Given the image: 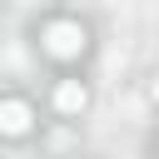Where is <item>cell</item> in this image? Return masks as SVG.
<instances>
[{"instance_id": "obj_1", "label": "cell", "mask_w": 159, "mask_h": 159, "mask_svg": "<svg viewBox=\"0 0 159 159\" xmlns=\"http://www.w3.org/2000/svg\"><path fill=\"white\" fill-rule=\"evenodd\" d=\"M45 50L55 55V60H75L80 50H84V30L75 25V20H55V25H45Z\"/></svg>"}, {"instance_id": "obj_2", "label": "cell", "mask_w": 159, "mask_h": 159, "mask_svg": "<svg viewBox=\"0 0 159 159\" xmlns=\"http://www.w3.org/2000/svg\"><path fill=\"white\" fill-rule=\"evenodd\" d=\"M30 124H35V114H30L25 99H5L0 104V134H25Z\"/></svg>"}, {"instance_id": "obj_3", "label": "cell", "mask_w": 159, "mask_h": 159, "mask_svg": "<svg viewBox=\"0 0 159 159\" xmlns=\"http://www.w3.org/2000/svg\"><path fill=\"white\" fill-rule=\"evenodd\" d=\"M84 104H89V94H84L80 80H65V84L55 89V109H60V114H80Z\"/></svg>"}, {"instance_id": "obj_4", "label": "cell", "mask_w": 159, "mask_h": 159, "mask_svg": "<svg viewBox=\"0 0 159 159\" xmlns=\"http://www.w3.org/2000/svg\"><path fill=\"white\" fill-rule=\"evenodd\" d=\"M154 99H159V80H154Z\"/></svg>"}]
</instances>
